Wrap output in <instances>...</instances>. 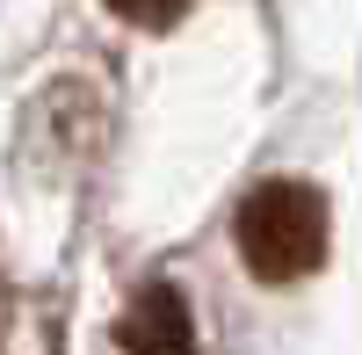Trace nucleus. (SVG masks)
Listing matches in <instances>:
<instances>
[{"label":"nucleus","mask_w":362,"mask_h":355,"mask_svg":"<svg viewBox=\"0 0 362 355\" xmlns=\"http://www.w3.org/2000/svg\"><path fill=\"white\" fill-rule=\"evenodd\" d=\"M239 261L261 283H305L326 240H334V218H326V196L312 182H261L247 203H239Z\"/></svg>","instance_id":"nucleus-1"},{"label":"nucleus","mask_w":362,"mask_h":355,"mask_svg":"<svg viewBox=\"0 0 362 355\" xmlns=\"http://www.w3.org/2000/svg\"><path fill=\"white\" fill-rule=\"evenodd\" d=\"M196 0H109V15H124L131 29H174Z\"/></svg>","instance_id":"nucleus-3"},{"label":"nucleus","mask_w":362,"mask_h":355,"mask_svg":"<svg viewBox=\"0 0 362 355\" xmlns=\"http://www.w3.org/2000/svg\"><path fill=\"white\" fill-rule=\"evenodd\" d=\"M116 348L124 355H203L196 348V319H189L174 283H145L131 298V312L116 319Z\"/></svg>","instance_id":"nucleus-2"}]
</instances>
